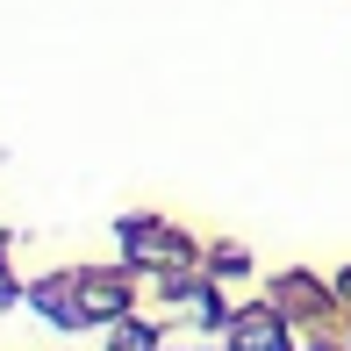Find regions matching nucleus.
<instances>
[{
    "mask_svg": "<svg viewBox=\"0 0 351 351\" xmlns=\"http://www.w3.org/2000/svg\"><path fill=\"white\" fill-rule=\"evenodd\" d=\"M72 308H79V323H86V315H115V308H122V287H115V280H86Z\"/></svg>",
    "mask_w": 351,
    "mask_h": 351,
    "instance_id": "f257e3e1",
    "label": "nucleus"
},
{
    "mask_svg": "<svg viewBox=\"0 0 351 351\" xmlns=\"http://www.w3.org/2000/svg\"><path fill=\"white\" fill-rule=\"evenodd\" d=\"M130 251H136V258H165L172 237H165V230H151V222H136V230H130Z\"/></svg>",
    "mask_w": 351,
    "mask_h": 351,
    "instance_id": "7ed1b4c3",
    "label": "nucleus"
},
{
    "mask_svg": "<svg viewBox=\"0 0 351 351\" xmlns=\"http://www.w3.org/2000/svg\"><path fill=\"white\" fill-rule=\"evenodd\" d=\"M115 351H151V337H143V330H130V337H122Z\"/></svg>",
    "mask_w": 351,
    "mask_h": 351,
    "instance_id": "20e7f679",
    "label": "nucleus"
},
{
    "mask_svg": "<svg viewBox=\"0 0 351 351\" xmlns=\"http://www.w3.org/2000/svg\"><path fill=\"white\" fill-rule=\"evenodd\" d=\"M0 301H8V273H0Z\"/></svg>",
    "mask_w": 351,
    "mask_h": 351,
    "instance_id": "39448f33",
    "label": "nucleus"
},
{
    "mask_svg": "<svg viewBox=\"0 0 351 351\" xmlns=\"http://www.w3.org/2000/svg\"><path fill=\"white\" fill-rule=\"evenodd\" d=\"M230 344H237V351H280V323H273V315H244Z\"/></svg>",
    "mask_w": 351,
    "mask_h": 351,
    "instance_id": "f03ea898",
    "label": "nucleus"
}]
</instances>
